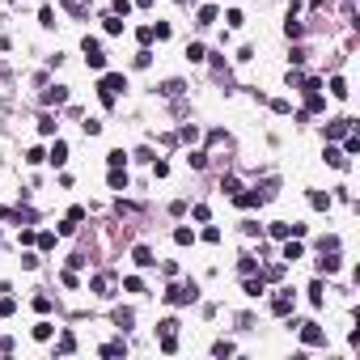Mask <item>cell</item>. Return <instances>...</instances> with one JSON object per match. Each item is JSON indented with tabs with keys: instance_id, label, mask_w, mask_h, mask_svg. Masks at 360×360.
Wrapping results in <instances>:
<instances>
[{
	"instance_id": "obj_1",
	"label": "cell",
	"mask_w": 360,
	"mask_h": 360,
	"mask_svg": "<svg viewBox=\"0 0 360 360\" xmlns=\"http://www.w3.org/2000/svg\"><path fill=\"white\" fill-rule=\"evenodd\" d=\"M127 89V77H119V72H106L98 81V93H102V106H115V98Z\"/></svg>"
},
{
	"instance_id": "obj_2",
	"label": "cell",
	"mask_w": 360,
	"mask_h": 360,
	"mask_svg": "<svg viewBox=\"0 0 360 360\" xmlns=\"http://www.w3.org/2000/svg\"><path fill=\"white\" fill-rule=\"evenodd\" d=\"M195 297H199L195 284H170V288H165V301H170V305H191Z\"/></svg>"
},
{
	"instance_id": "obj_3",
	"label": "cell",
	"mask_w": 360,
	"mask_h": 360,
	"mask_svg": "<svg viewBox=\"0 0 360 360\" xmlns=\"http://www.w3.org/2000/svg\"><path fill=\"white\" fill-rule=\"evenodd\" d=\"M297 331H301V343H309V347H322V343H327V335H322L318 322H297Z\"/></svg>"
},
{
	"instance_id": "obj_4",
	"label": "cell",
	"mask_w": 360,
	"mask_h": 360,
	"mask_svg": "<svg viewBox=\"0 0 360 360\" xmlns=\"http://www.w3.org/2000/svg\"><path fill=\"white\" fill-rule=\"evenodd\" d=\"M288 309H293V293H288V288H280V293L271 297V314H280V318H284Z\"/></svg>"
},
{
	"instance_id": "obj_5",
	"label": "cell",
	"mask_w": 360,
	"mask_h": 360,
	"mask_svg": "<svg viewBox=\"0 0 360 360\" xmlns=\"http://www.w3.org/2000/svg\"><path fill=\"white\" fill-rule=\"evenodd\" d=\"M111 288H115V280H111L106 271H102V275H93V280H89V293H93V297H111Z\"/></svg>"
},
{
	"instance_id": "obj_6",
	"label": "cell",
	"mask_w": 360,
	"mask_h": 360,
	"mask_svg": "<svg viewBox=\"0 0 360 360\" xmlns=\"http://www.w3.org/2000/svg\"><path fill=\"white\" fill-rule=\"evenodd\" d=\"M43 102H47V106H64V102H68V85H51V89L43 93Z\"/></svg>"
},
{
	"instance_id": "obj_7",
	"label": "cell",
	"mask_w": 360,
	"mask_h": 360,
	"mask_svg": "<svg viewBox=\"0 0 360 360\" xmlns=\"http://www.w3.org/2000/svg\"><path fill=\"white\" fill-rule=\"evenodd\" d=\"M131 259H136V267H153V263H157L149 246H136V250H131Z\"/></svg>"
},
{
	"instance_id": "obj_8",
	"label": "cell",
	"mask_w": 360,
	"mask_h": 360,
	"mask_svg": "<svg viewBox=\"0 0 360 360\" xmlns=\"http://www.w3.org/2000/svg\"><path fill=\"white\" fill-rule=\"evenodd\" d=\"M318 271H327V275H335V271H339V259H335V250H331V255L322 250V259H318Z\"/></svg>"
},
{
	"instance_id": "obj_9",
	"label": "cell",
	"mask_w": 360,
	"mask_h": 360,
	"mask_svg": "<svg viewBox=\"0 0 360 360\" xmlns=\"http://www.w3.org/2000/svg\"><path fill=\"white\" fill-rule=\"evenodd\" d=\"M327 165H335V170H347V153H343V149H327Z\"/></svg>"
},
{
	"instance_id": "obj_10",
	"label": "cell",
	"mask_w": 360,
	"mask_h": 360,
	"mask_svg": "<svg viewBox=\"0 0 360 360\" xmlns=\"http://www.w3.org/2000/svg\"><path fill=\"white\" fill-rule=\"evenodd\" d=\"M47 157H51L55 165H64V161H68V144H64V140H55V144H51V153H47Z\"/></svg>"
},
{
	"instance_id": "obj_11",
	"label": "cell",
	"mask_w": 360,
	"mask_h": 360,
	"mask_svg": "<svg viewBox=\"0 0 360 360\" xmlns=\"http://www.w3.org/2000/svg\"><path fill=\"white\" fill-rule=\"evenodd\" d=\"M297 259H305V246L301 242H288L284 246V263H297Z\"/></svg>"
},
{
	"instance_id": "obj_12",
	"label": "cell",
	"mask_w": 360,
	"mask_h": 360,
	"mask_svg": "<svg viewBox=\"0 0 360 360\" xmlns=\"http://www.w3.org/2000/svg\"><path fill=\"white\" fill-rule=\"evenodd\" d=\"M51 335H55V327H51V322H39V327H34V339H39V343H47Z\"/></svg>"
},
{
	"instance_id": "obj_13",
	"label": "cell",
	"mask_w": 360,
	"mask_h": 360,
	"mask_svg": "<svg viewBox=\"0 0 360 360\" xmlns=\"http://www.w3.org/2000/svg\"><path fill=\"white\" fill-rule=\"evenodd\" d=\"M309 203H314L318 212H327V208H331V195H322V191H309Z\"/></svg>"
},
{
	"instance_id": "obj_14",
	"label": "cell",
	"mask_w": 360,
	"mask_h": 360,
	"mask_svg": "<svg viewBox=\"0 0 360 360\" xmlns=\"http://www.w3.org/2000/svg\"><path fill=\"white\" fill-rule=\"evenodd\" d=\"M106 21V34H123V17L119 13H111V17H102Z\"/></svg>"
},
{
	"instance_id": "obj_15",
	"label": "cell",
	"mask_w": 360,
	"mask_h": 360,
	"mask_svg": "<svg viewBox=\"0 0 360 360\" xmlns=\"http://www.w3.org/2000/svg\"><path fill=\"white\" fill-rule=\"evenodd\" d=\"M267 233H271V237H293V225H288V221H275Z\"/></svg>"
},
{
	"instance_id": "obj_16",
	"label": "cell",
	"mask_w": 360,
	"mask_h": 360,
	"mask_svg": "<svg viewBox=\"0 0 360 360\" xmlns=\"http://www.w3.org/2000/svg\"><path fill=\"white\" fill-rule=\"evenodd\" d=\"M106 183H111V191H123V187H127V174H123V170H111Z\"/></svg>"
},
{
	"instance_id": "obj_17",
	"label": "cell",
	"mask_w": 360,
	"mask_h": 360,
	"mask_svg": "<svg viewBox=\"0 0 360 360\" xmlns=\"http://www.w3.org/2000/svg\"><path fill=\"white\" fill-rule=\"evenodd\" d=\"M68 352H77V339L64 331V335H59V356H68Z\"/></svg>"
},
{
	"instance_id": "obj_18",
	"label": "cell",
	"mask_w": 360,
	"mask_h": 360,
	"mask_svg": "<svg viewBox=\"0 0 360 360\" xmlns=\"http://www.w3.org/2000/svg\"><path fill=\"white\" fill-rule=\"evenodd\" d=\"M187 85H183V81H165V85H161V93H165V98H178V93H183Z\"/></svg>"
},
{
	"instance_id": "obj_19",
	"label": "cell",
	"mask_w": 360,
	"mask_h": 360,
	"mask_svg": "<svg viewBox=\"0 0 360 360\" xmlns=\"http://www.w3.org/2000/svg\"><path fill=\"white\" fill-rule=\"evenodd\" d=\"M123 161H127V157H123V149H111V153H106V165H111V170H119Z\"/></svg>"
},
{
	"instance_id": "obj_20",
	"label": "cell",
	"mask_w": 360,
	"mask_h": 360,
	"mask_svg": "<svg viewBox=\"0 0 360 360\" xmlns=\"http://www.w3.org/2000/svg\"><path fill=\"white\" fill-rule=\"evenodd\" d=\"M212 21H216V5H203L199 9V26H212Z\"/></svg>"
},
{
	"instance_id": "obj_21",
	"label": "cell",
	"mask_w": 360,
	"mask_h": 360,
	"mask_svg": "<svg viewBox=\"0 0 360 360\" xmlns=\"http://www.w3.org/2000/svg\"><path fill=\"white\" fill-rule=\"evenodd\" d=\"M309 301H314V305H322V301H327V297H322V280H314V284H309Z\"/></svg>"
},
{
	"instance_id": "obj_22",
	"label": "cell",
	"mask_w": 360,
	"mask_h": 360,
	"mask_svg": "<svg viewBox=\"0 0 360 360\" xmlns=\"http://www.w3.org/2000/svg\"><path fill=\"white\" fill-rule=\"evenodd\" d=\"M331 93H335V98H347V81L335 77V81H331Z\"/></svg>"
},
{
	"instance_id": "obj_23",
	"label": "cell",
	"mask_w": 360,
	"mask_h": 360,
	"mask_svg": "<svg viewBox=\"0 0 360 360\" xmlns=\"http://www.w3.org/2000/svg\"><path fill=\"white\" fill-rule=\"evenodd\" d=\"M212 356H233V343H229V339H221V343H212Z\"/></svg>"
},
{
	"instance_id": "obj_24",
	"label": "cell",
	"mask_w": 360,
	"mask_h": 360,
	"mask_svg": "<svg viewBox=\"0 0 360 360\" xmlns=\"http://www.w3.org/2000/svg\"><path fill=\"white\" fill-rule=\"evenodd\" d=\"M153 64V51H149V47H140V51H136V68H149Z\"/></svg>"
},
{
	"instance_id": "obj_25",
	"label": "cell",
	"mask_w": 360,
	"mask_h": 360,
	"mask_svg": "<svg viewBox=\"0 0 360 360\" xmlns=\"http://www.w3.org/2000/svg\"><path fill=\"white\" fill-rule=\"evenodd\" d=\"M174 242L178 246H191V242H195V233H191V229H174Z\"/></svg>"
},
{
	"instance_id": "obj_26",
	"label": "cell",
	"mask_w": 360,
	"mask_h": 360,
	"mask_svg": "<svg viewBox=\"0 0 360 360\" xmlns=\"http://www.w3.org/2000/svg\"><path fill=\"white\" fill-rule=\"evenodd\" d=\"M237 271H242V275H255V271H259V263H255V259H250V255H246L242 263H237Z\"/></svg>"
},
{
	"instance_id": "obj_27",
	"label": "cell",
	"mask_w": 360,
	"mask_h": 360,
	"mask_svg": "<svg viewBox=\"0 0 360 360\" xmlns=\"http://www.w3.org/2000/svg\"><path fill=\"white\" fill-rule=\"evenodd\" d=\"M259 293H263V275H259V280L250 275V280H246V297H259Z\"/></svg>"
},
{
	"instance_id": "obj_28",
	"label": "cell",
	"mask_w": 360,
	"mask_h": 360,
	"mask_svg": "<svg viewBox=\"0 0 360 360\" xmlns=\"http://www.w3.org/2000/svg\"><path fill=\"white\" fill-rule=\"evenodd\" d=\"M13 309H17V301H13V297H0V318H9Z\"/></svg>"
},
{
	"instance_id": "obj_29",
	"label": "cell",
	"mask_w": 360,
	"mask_h": 360,
	"mask_svg": "<svg viewBox=\"0 0 360 360\" xmlns=\"http://www.w3.org/2000/svg\"><path fill=\"white\" fill-rule=\"evenodd\" d=\"M123 352H127L123 343H102V356H123Z\"/></svg>"
},
{
	"instance_id": "obj_30",
	"label": "cell",
	"mask_w": 360,
	"mask_h": 360,
	"mask_svg": "<svg viewBox=\"0 0 360 360\" xmlns=\"http://www.w3.org/2000/svg\"><path fill=\"white\" fill-rule=\"evenodd\" d=\"M39 21H43V26H55V13H51V5H43V9H39Z\"/></svg>"
},
{
	"instance_id": "obj_31",
	"label": "cell",
	"mask_w": 360,
	"mask_h": 360,
	"mask_svg": "<svg viewBox=\"0 0 360 360\" xmlns=\"http://www.w3.org/2000/svg\"><path fill=\"white\" fill-rule=\"evenodd\" d=\"M187 59H191V64H199V59H203V47L191 43V47H187Z\"/></svg>"
},
{
	"instance_id": "obj_32",
	"label": "cell",
	"mask_w": 360,
	"mask_h": 360,
	"mask_svg": "<svg viewBox=\"0 0 360 360\" xmlns=\"http://www.w3.org/2000/svg\"><path fill=\"white\" fill-rule=\"evenodd\" d=\"M39 131H43V136H51V131H55V119L43 115V119H39Z\"/></svg>"
},
{
	"instance_id": "obj_33",
	"label": "cell",
	"mask_w": 360,
	"mask_h": 360,
	"mask_svg": "<svg viewBox=\"0 0 360 360\" xmlns=\"http://www.w3.org/2000/svg\"><path fill=\"white\" fill-rule=\"evenodd\" d=\"M123 288H127V293H144V284H140V275H127V280H123Z\"/></svg>"
},
{
	"instance_id": "obj_34",
	"label": "cell",
	"mask_w": 360,
	"mask_h": 360,
	"mask_svg": "<svg viewBox=\"0 0 360 360\" xmlns=\"http://www.w3.org/2000/svg\"><path fill=\"white\" fill-rule=\"evenodd\" d=\"M115 322H119V331H127V327H131V309H119Z\"/></svg>"
},
{
	"instance_id": "obj_35",
	"label": "cell",
	"mask_w": 360,
	"mask_h": 360,
	"mask_svg": "<svg viewBox=\"0 0 360 360\" xmlns=\"http://www.w3.org/2000/svg\"><path fill=\"white\" fill-rule=\"evenodd\" d=\"M34 309H39V314H47V309H51V297H47V293L34 297Z\"/></svg>"
},
{
	"instance_id": "obj_36",
	"label": "cell",
	"mask_w": 360,
	"mask_h": 360,
	"mask_svg": "<svg viewBox=\"0 0 360 360\" xmlns=\"http://www.w3.org/2000/svg\"><path fill=\"white\" fill-rule=\"evenodd\" d=\"M81 127H85V136H98V131H102V123H98V119H85Z\"/></svg>"
},
{
	"instance_id": "obj_37",
	"label": "cell",
	"mask_w": 360,
	"mask_h": 360,
	"mask_svg": "<svg viewBox=\"0 0 360 360\" xmlns=\"http://www.w3.org/2000/svg\"><path fill=\"white\" fill-rule=\"evenodd\" d=\"M161 352H178V339H174V335H161Z\"/></svg>"
},
{
	"instance_id": "obj_38",
	"label": "cell",
	"mask_w": 360,
	"mask_h": 360,
	"mask_svg": "<svg viewBox=\"0 0 360 360\" xmlns=\"http://www.w3.org/2000/svg\"><path fill=\"white\" fill-rule=\"evenodd\" d=\"M225 21H229V26H246V17L237 13V9H229V13H225Z\"/></svg>"
},
{
	"instance_id": "obj_39",
	"label": "cell",
	"mask_w": 360,
	"mask_h": 360,
	"mask_svg": "<svg viewBox=\"0 0 360 360\" xmlns=\"http://www.w3.org/2000/svg\"><path fill=\"white\" fill-rule=\"evenodd\" d=\"M136 39H140L144 47H149V43H153V26H140V30H136Z\"/></svg>"
},
{
	"instance_id": "obj_40",
	"label": "cell",
	"mask_w": 360,
	"mask_h": 360,
	"mask_svg": "<svg viewBox=\"0 0 360 360\" xmlns=\"http://www.w3.org/2000/svg\"><path fill=\"white\" fill-rule=\"evenodd\" d=\"M64 5L72 9V13H85V9H89V0H64Z\"/></svg>"
},
{
	"instance_id": "obj_41",
	"label": "cell",
	"mask_w": 360,
	"mask_h": 360,
	"mask_svg": "<svg viewBox=\"0 0 360 360\" xmlns=\"http://www.w3.org/2000/svg\"><path fill=\"white\" fill-rule=\"evenodd\" d=\"M136 5H153V0H136Z\"/></svg>"
},
{
	"instance_id": "obj_42",
	"label": "cell",
	"mask_w": 360,
	"mask_h": 360,
	"mask_svg": "<svg viewBox=\"0 0 360 360\" xmlns=\"http://www.w3.org/2000/svg\"><path fill=\"white\" fill-rule=\"evenodd\" d=\"M178 5H183V0H178Z\"/></svg>"
}]
</instances>
